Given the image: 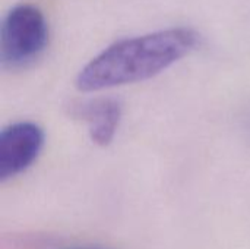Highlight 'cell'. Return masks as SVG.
<instances>
[{"instance_id":"cell-1","label":"cell","mask_w":250,"mask_h":249,"mask_svg":"<svg viewBox=\"0 0 250 249\" xmlns=\"http://www.w3.org/2000/svg\"><path fill=\"white\" fill-rule=\"evenodd\" d=\"M199 35L186 26L123 38L91 59L78 73L82 92H97L149 79L189 54Z\"/></svg>"},{"instance_id":"cell-2","label":"cell","mask_w":250,"mask_h":249,"mask_svg":"<svg viewBox=\"0 0 250 249\" xmlns=\"http://www.w3.org/2000/svg\"><path fill=\"white\" fill-rule=\"evenodd\" d=\"M48 44V23L34 4H18L0 26V59L7 69H22L37 62Z\"/></svg>"},{"instance_id":"cell-3","label":"cell","mask_w":250,"mask_h":249,"mask_svg":"<svg viewBox=\"0 0 250 249\" xmlns=\"http://www.w3.org/2000/svg\"><path fill=\"white\" fill-rule=\"evenodd\" d=\"M44 131L32 122H16L0 134V181L25 172L44 147Z\"/></svg>"},{"instance_id":"cell-4","label":"cell","mask_w":250,"mask_h":249,"mask_svg":"<svg viewBox=\"0 0 250 249\" xmlns=\"http://www.w3.org/2000/svg\"><path fill=\"white\" fill-rule=\"evenodd\" d=\"M69 114L88 125L91 139L101 147L108 145L122 120V104L114 98H94L69 106Z\"/></svg>"}]
</instances>
